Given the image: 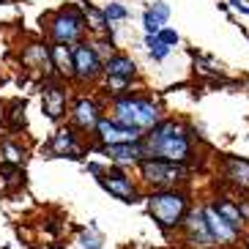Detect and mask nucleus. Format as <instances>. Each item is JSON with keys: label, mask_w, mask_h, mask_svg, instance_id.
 Returning <instances> with one entry per match:
<instances>
[{"label": "nucleus", "mask_w": 249, "mask_h": 249, "mask_svg": "<svg viewBox=\"0 0 249 249\" xmlns=\"http://www.w3.org/2000/svg\"><path fill=\"white\" fill-rule=\"evenodd\" d=\"M192 132L195 129L186 126L183 121L164 118L156 129H151L140 140L142 151H145V159H161V161H170V164H183V167L195 164L200 156V148L195 142L197 134Z\"/></svg>", "instance_id": "obj_1"}, {"label": "nucleus", "mask_w": 249, "mask_h": 249, "mask_svg": "<svg viewBox=\"0 0 249 249\" xmlns=\"http://www.w3.org/2000/svg\"><path fill=\"white\" fill-rule=\"evenodd\" d=\"M110 110H112L110 115L112 121L129 126V129H134L140 134H148L151 129H156L164 121L161 104L151 93H140V90H126V93L112 96Z\"/></svg>", "instance_id": "obj_2"}, {"label": "nucleus", "mask_w": 249, "mask_h": 249, "mask_svg": "<svg viewBox=\"0 0 249 249\" xmlns=\"http://www.w3.org/2000/svg\"><path fill=\"white\" fill-rule=\"evenodd\" d=\"M148 213L151 219L159 225V230L164 233H173V230H181L183 219L189 216L192 211V200L186 189H159L151 192L145 197Z\"/></svg>", "instance_id": "obj_3"}, {"label": "nucleus", "mask_w": 249, "mask_h": 249, "mask_svg": "<svg viewBox=\"0 0 249 249\" xmlns=\"http://www.w3.org/2000/svg\"><path fill=\"white\" fill-rule=\"evenodd\" d=\"M41 25L47 28L52 47H74L80 41H85V33H88L82 6H77V3H66L58 11L41 17Z\"/></svg>", "instance_id": "obj_4"}, {"label": "nucleus", "mask_w": 249, "mask_h": 249, "mask_svg": "<svg viewBox=\"0 0 249 249\" xmlns=\"http://www.w3.org/2000/svg\"><path fill=\"white\" fill-rule=\"evenodd\" d=\"M140 170V181L151 186L154 192L159 189H183V183L192 181V167H183V164H170V161L161 159H142L137 161Z\"/></svg>", "instance_id": "obj_5"}, {"label": "nucleus", "mask_w": 249, "mask_h": 249, "mask_svg": "<svg viewBox=\"0 0 249 249\" xmlns=\"http://www.w3.org/2000/svg\"><path fill=\"white\" fill-rule=\"evenodd\" d=\"M104 77V58L96 52L90 41H80L71 47V80L88 85Z\"/></svg>", "instance_id": "obj_6"}, {"label": "nucleus", "mask_w": 249, "mask_h": 249, "mask_svg": "<svg viewBox=\"0 0 249 249\" xmlns=\"http://www.w3.org/2000/svg\"><path fill=\"white\" fill-rule=\"evenodd\" d=\"M134 80H137V63L132 60V55L112 52L110 58H104V82L112 96L126 93Z\"/></svg>", "instance_id": "obj_7"}, {"label": "nucleus", "mask_w": 249, "mask_h": 249, "mask_svg": "<svg viewBox=\"0 0 249 249\" xmlns=\"http://www.w3.org/2000/svg\"><path fill=\"white\" fill-rule=\"evenodd\" d=\"M99 186H102L107 195H112L115 200H121V203H140L142 200V195H140V186L137 181H134L129 173H126L124 167H118V164H110V167H104V173L99 178Z\"/></svg>", "instance_id": "obj_8"}, {"label": "nucleus", "mask_w": 249, "mask_h": 249, "mask_svg": "<svg viewBox=\"0 0 249 249\" xmlns=\"http://www.w3.org/2000/svg\"><path fill=\"white\" fill-rule=\"evenodd\" d=\"M104 118V104L96 96H77L69 107V126L80 134H93L99 121Z\"/></svg>", "instance_id": "obj_9"}, {"label": "nucleus", "mask_w": 249, "mask_h": 249, "mask_svg": "<svg viewBox=\"0 0 249 249\" xmlns=\"http://www.w3.org/2000/svg\"><path fill=\"white\" fill-rule=\"evenodd\" d=\"M41 112L50 118L52 124H60L69 112V88L66 82L58 77H50L41 85Z\"/></svg>", "instance_id": "obj_10"}, {"label": "nucleus", "mask_w": 249, "mask_h": 249, "mask_svg": "<svg viewBox=\"0 0 249 249\" xmlns=\"http://www.w3.org/2000/svg\"><path fill=\"white\" fill-rule=\"evenodd\" d=\"M44 151L55 159H82L85 156V142H82V134L71 126H60L58 132L50 137V142L44 145Z\"/></svg>", "instance_id": "obj_11"}, {"label": "nucleus", "mask_w": 249, "mask_h": 249, "mask_svg": "<svg viewBox=\"0 0 249 249\" xmlns=\"http://www.w3.org/2000/svg\"><path fill=\"white\" fill-rule=\"evenodd\" d=\"M93 142L96 148H104V145H124V142H137V140H142V134L134 132V129H129V126L118 124V121H112L110 115H104L102 121H99V126L93 129Z\"/></svg>", "instance_id": "obj_12"}, {"label": "nucleus", "mask_w": 249, "mask_h": 249, "mask_svg": "<svg viewBox=\"0 0 249 249\" xmlns=\"http://www.w3.org/2000/svg\"><path fill=\"white\" fill-rule=\"evenodd\" d=\"M203 216H205L208 233H211V238H213L216 247H230V244H235L238 238H241V227H235V225H230L227 219H222L208 203L203 205Z\"/></svg>", "instance_id": "obj_13"}, {"label": "nucleus", "mask_w": 249, "mask_h": 249, "mask_svg": "<svg viewBox=\"0 0 249 249\" xmlns=\"http://www.w3.org/2000/svg\"><path fill=\"white\" fill-rule=\"evenodd\" d=\"M219 173H222L227 186H233V189H238V192H249V159L225 156V159L219 161Z\"/></svg>", "instance_id": "obj_14"}, {"label": "nucleus", "mask_w": 249, "mask_h": 249, "mask_svg": "<svg viewBox=\"0 0 249 249\" xmlns=\"http://www.w3.org/2000/svg\"><path fill=\"white\" fill-rule=\"evenodd\" d=\"M96 154L107 156V159L112 161V164H118V167H124V164H137V161L145 159V151H142V142H124V145H104V148H96Z\"/></svg>", "instance_id": "obj_15"}, {"label": "nucleus", "mask_w": 249, "mask_h": 249, "mask_svg": "<svg viewBox=\"0 0 249 249\" xmlns=\"http://www.w3.org/2000/svg\"><path fill=\"white\" fill-rule=\"evenodd\" d=\"M167 19H170V6L164 0H156L142 11V30L145 36H156L161 28H167Z\"/></svg>", "instance_id": "obj_16"}, {"label": "nucleus", "mask_w": 249, "mask_h": 249, "mask_svg": "<svg viewBox=\"0 0 249 249\" xmlns=\"http://www.w3.org/2000/svg\"><path fill=\"white\" fill-rule=\"evenodd\" d=\"M22 63L30 71H52L50 69V44H28L22 50Z\"/></svg>", "instance_id": "obj_17"}, {"label": "nucleus", "mask_w": 249, "mask_h": 249, "mask_svg": "<svg viewBox=\"0 0 249 249\" xmlns=\"http://www.w3.org/2000/svg\"><path fill=\"white\" fill-rule=\"evenodd\" d=\"M50 69L58 80L71 77V47H52L50 44Z\"/></svg>", "instance_id": "obj_18"}, {"label": "nucleus", "mask_w": 249, "mask_h": 249, "mask_svg": "<svg viewBox=\"0 0 249 249\" xmlns=\"http://www.w3.org/2000/svg\"><path fill=\"white\" fill-rule=\"evenodd\" d=\"M208 205H211L213 211L219 213L222 219H227V222H230V225H235V227H244L241 208H238V203H235V200H230V197H213Z\"/></svg>", "instance_id": "obj_19"}, {"label": "nucleus", "mask_w": 249, "mask_h": 249, "mask_svg": "<svg viewBox=\"0 0 249 249\" xmlns=\"http://www.w3.org/2000/svg\"><path fill=\"white\" fill-rule=\"evenodd\" d=\"M0 161L3 164H11V167H22L25 161V148L17 142V140H0Z\"/></svg>", "instance_id": "obj_20"}, {"label": "nucleus", "mask_w": 249, "mask_h": 249, "mask_svg": "<svg viewBox=\"0 0 249 249\" xmlns=\"http://www.w3.org/2000/svg\"><path fill=\"white\" fill-rule=\"evenodd\" d=\"M82 14H85V22H88V28L96 30V33H104V30H107V25H110L102 8L90 6V3H82Z\"/></svg>", "instance_id": "obj_21"}, {"label": "nucleus", "mask_w": 249, "mask_h": 249, "mask_svg": "<svg viewBox=\"0 0 249 249\" xmlns=\"http://www.w3.org/2000/svg\"><path fill=\"white\" fill-rule=\"evenodd\" d=\"M77 241H80L82 249H102L104 247V235L96 230V225H88L80 233V238H77Z\"/></svg>", "instance_id": "obj_22"}, {"label": "nucleus", "mask_w": 249, "mask_h": 249, "mask_svg": "<svg viewBox=\"0 0 249 249\" xmlns=\"http://www.w3.org/2000/svg\"><path fill=\"white\" fill-rule=\"evenodd\" d=\"M102 11H104V17H107V22H110V25L129 19V8H126L124 3H118V0H110V3L102 8Z\"/></svg>", "instance_id": "obj_23"}, {"label": "nucleus", "mask_w": 249, "mask_h": 249, "mask_svg": "<svg viewBox=\"0 0 249 249\" xmlns=\"http://www.w3.org/2000/svg\"><path fill=\"white\" fill-rule=\"evenodd\" d=\"M145 47H148V55H151V58H154L156 63H161V60H164V58L170 55V52H173V50H167V47L161 44V41H159L156 36H145Z\"/></svg>", "instance_id": "obj_24"}, {"label": "nucleus", "mask_w": 249, "mask_h": 249, "mask_svg": "<svg viewBox=\"0 0 249 249\" xmlns=\"http://www.w3.org/2000/svg\"><path fill=\"white\" fill-rule=\"evenodd\" d=\"M156 38H159V41L167 47V50L178 47V41H181V36H178V30H176V28H161L159 33H156Z\"/></svg>", "instance_id": "obj_25"}, {"label": "nucleus", "mask_w": 249, "mask_h": 249, "mask_svg": "<svg viewBox=\"0 0 249 249\" xmlns=\"http://www.w3.org/2000/svg\"><path fill=\"white\" fill-rule=\"evenodd\" d=\"M104 167H107V164H99V161H88V164H85V170H88V173H93L96 178L104 173Z\"/></svg>", "instance_id": "obj_26"}, {"label": "nucleus", "mask_w": 249, "mask_h": 249, "mask_svg": "<svg viewBox=\"0 0 249 249\" xmlns=\"http://www.w3.org/2000/svg\"><path fill=\"white\" fill-rule=\"evenodd\" d=\"M238 208H241V216H244V225L249 222V200H244V203H238Z\"/></svg>", "instance_id": "obj_27"}, {"label": "nucleus", "mask_w": 249, "mask_h": 249, "mask_svg": "<svg viewBox=\"0 0 249 249\" xmlns=\"http://www.w3.org/2000/svg\"><path fill=\"white\" fill-rule=\"evenodd\" d=\"M230 6H233L235 11H244V14H249V6H244L241 0H230Z\"/></svg>", "instance_id": "obj_28"}, {"label": "nucleus", "mask_w": 249, "mask_h": 249, "mask_svg": "<svg viewBox=\"0 0 249 249\" xmlns=\"http://www.w3.org/2000/svg\"><path fill=\"white\" fill-rule=\"evenodd\" d=\"M0 3H6V0H0Z\"/></svg>", "instance_id": "obj_29"}]
</instances>
